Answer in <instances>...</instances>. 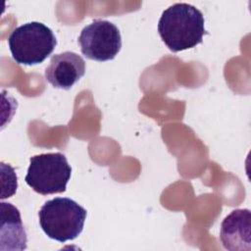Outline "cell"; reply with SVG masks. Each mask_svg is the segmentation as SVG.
Here are the masks:
<instances>
[{
	"mask_svg": "<svg viewBox=\"0 0 251 251\" xmlns=\"http://www.w3.org/2000/svg\"><path fill=\"white\" fill-rule=\"evenodd\" d=\"M205 20L202 12L187 3H176L167 8L158 23L159 34L173 52L190 49L200 44Z\"/></svg>",
	"mask_w": 251,
	"mask_h": 251,
	"instance_id": "1",
	"label": "cell"
},
{
	"mask_svg": "<svg viewBox=\"0 0 251 251\" xmlns=\"http://www.w3.org/2000/svg\"><path fill=\"white\" fill-rule=\"evenodd\" d=\"M85 74V62L75 52L54 55L45 69L47 81L56 88L70 89Z\"/></svg>",
	"mask_w": 251,
	"mask_h": 251,
	"instance_id": "6",
	"label": "cell"
},
{
	"mask_svg": "<svg viewBox=\"0 0 251 251\" xmlns=\"http://www.w3.org/2000/svg\"><path fill=\"white\" fill-rule=\"evenodd\" d=\"M2 238L8 237V250H24L26 248V233L24 228L19 210L10 203H1Z\"/></svg>",
	"mask_w": 251,
	"mask_h": 251,
	"instance_id": "8",
	"label": "cell"
},
{
	"mask_svg": "<svg viewBox=\"0 0 251 251\" xmlns=\"http://www.w3.org/2000/svg\"><path fill=\"white\" fill-rule=\"evenodd\" d=\"M251 214L248 209L233 210L221 226L220 239L223 246L230 251L251 249Z\"/></svg>",
	"mask_w": 251,
	"mask_h": 251,
	"instance_id": "7",
	"label": "cell"
},
{
	"mask_svg": "<svg viewBox=\"0 0 251 251\" xmlns=\"http://www.w3.org/2000/svg\"><path fill=\"white\" fill-rule=\"evenodd\" d=\"M13 59L21 65H36L49 57L57 45L51 28L39 22H30L16 27L8 38Z\"/></svg>",
	"mask_w": 251,
	"mask_h": 251,
	"instance_id": "3",
	"label": "cell"
},
{
	"mask_svg": "<svg viewBox=\"0 0 251 251\" xmlns=\"http://www.w3.org/2000/svg\"><path fill=\"white\" fill-rule=\"evenodd\" d=\"M78 43L86 58L103 62L113 60L118 55L122 47V37L113 23L96 20L82 28Z\"/></svg>",
	"mask_w": 251,
	"mask_h": 251,
	"instance_id": "5",
	"label": "cell"
},
{
	"mask_svg": "<svg viewBox=\"0 0 251 251\" xmlns=\"http://www.w3.org/2000/svg\"><path fill=\"white\" fill-rule=\"evenodd\" d=\"M86 215L83 207L67 197L48 200L38 213L42 230L59 242L76 238L83 229Z\"/></svg>",
	"mask_w": 251,
	"mask_h": 251,
	"instance_id": "2",
	"label": "cell"
},
{
	"mask_svg": "<svg viewBox=\"0 0 251 251\" xmlns=\"http://www.w3.org/2000/svg\"><path fill=\"white\" fill-rule=\"evenodd\" d=\"M71 174L72 168L64 154L44 153L30 157L25 180L39 194L62 193L66 191Z\"/></svg>",
	"mask_w": 251,
	"mask_h": 251,
	"instance_id": "4",
	"label": "cell"
}]
</instances>
